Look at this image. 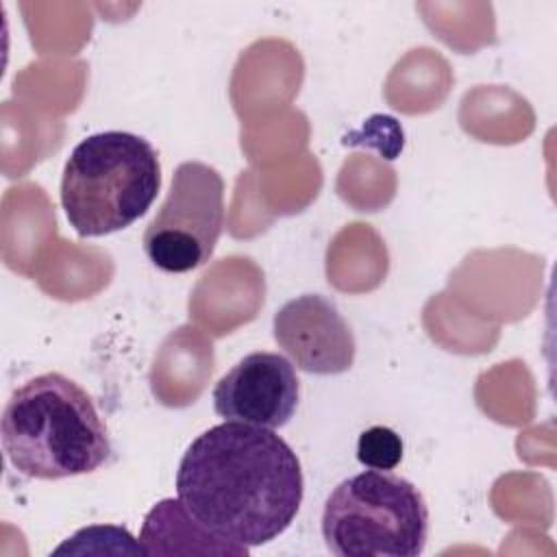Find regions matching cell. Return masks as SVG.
Here are the masks:
<instances>
[{
  "mask_svg": "<svg viewBox=\"0 0 557 557\" xmlns=\"http://www.w3.org/2000/svg\"><path fill=\"white\" fill-rule=\"evenodd\" d=\"M298 376L294 363L257 350L239 359L213 387V409L226 422L263 429L285 426L298 407Z\"/></svg>",
  "mask_w": 557,
  "mask_h": 557,
  "instance_id": "cell-6",
  "label": "cell"
},
{
  "mask_svg": "<svg viewBox=\"0 0 557 557\" xmlns=\"http://www.w3.org/2000/svg\"><path fill=\"white\" fill-rule=\"evenodd\" d=\"M161 187L154 146L126 131L78 141L61 176V207L78 237H102L146 215Z\"/></svg>",
  "mask_w": 557,
  "mask_h": 557,
  "instance_id": "cell-3",
  "label": "cell"
},
{
  "mask_svg": "<svg viewBox=\"0 0 557 557\" xmlns=\"http://www.w3.org/2000/svg\"><path fill=\"white\" fill-rule=\"evenodd\" d=\"M224 226V181L200 161H183L163 205L144 231L141 246L154 268L170 274L205 265Z\"/></svg>",
  "mask_w": 557,
  "mask_h": 557,
  "instance_id": "cell-5",
  "label": "cell"
},
{
  "mask_svg": "<svg viewBox=\"0 0 557 557\" xmlns=\"http://www.w3.org/2000/svg\"><path fill=\"white\" fill-rule=\"evenodd\" d=\"M276 344L307 374L331 376L355 363V335L337 307L320 294L287 300L272 320Z\"/></svg>",
  "mask_w": 557,
  "mask_h": 557,
  "instance_id": "cell-7",
  "label": "cell"
},
{
  "mask_svg": "<svg viewBox=\"0 0 557 557\" xmlns=\"http://www.w3.org/2000/svg\"><path fill=\"white\" fill-rule=\"evenodd\" d=\"M2 448L20 474L57 481L98 470L111 455V440L91 396L70 376L46 372L9 396Z\"/></svg>",
  "mask_w": 557,
  "mask_h": 557,
  "instance_id": "cell-2",
  "label": "cell"
},
{
  "mask_svg": "<svg viewBox=\"0 0 557 557\" xmlns=\"http://www.w3.org/2000/svg\"><path fill=\"white\" fill-rule=\"evenodd\" d=\"M305 481L296 453L272 429L222 422L183 453L176 496L187 513L242 555L289 529Z\"/></svg>",
  "mask_w": 557,
  "mask_h": 557,
  "instance_id": "cell-1",
  "label": "cell"
},
{
  "mask_svg": "<svg viewBox=\"0 0 557 557\" xmlns=\"http://www.w3.org/2000/svg\"><path fill=\"white\" fill-rule=\"evenodd\" d=\"M322 537L337 557H418L429 537V507L405 476L366 470L329 494Z\"/></svg>",
  "mask_w": 557,
  "mask_h": 557,
  "instance_id": "cell-4",
  "label": "cell"
},
{
  "mask_svg": "<svg viewBox=\"0 0 557 557\" xmlns=\"http://www.w3.org/2000/svg\"><path fill=\"white\" fill-rule=\"evenodd\" d=\"M357 459L370 470H394L403 459V440L389 426H370L357 440Z\"/></svg>",
  "mask_w": 557,
  "mask_h": 557,
  "instance_id": "cell-8",
  "label": "cell"
}]
</instances>
